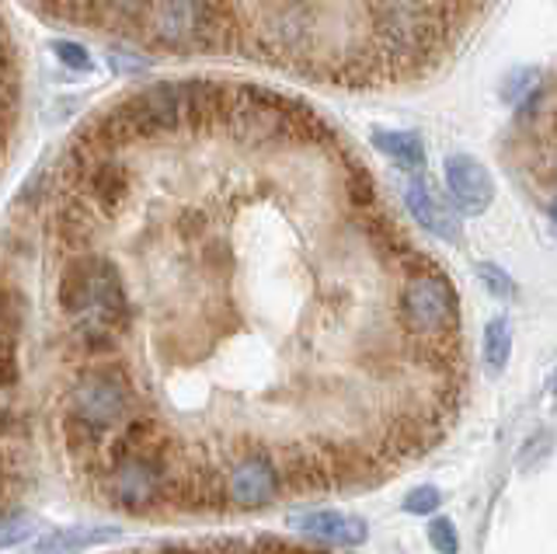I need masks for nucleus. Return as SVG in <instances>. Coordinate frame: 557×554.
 Returning a JSON list of instances; mask_svg holds the SVG:
<instances>
[{
    "mask_svg": "<svg viewBox=\"0 0 557 554\" xmlns=\"http://www.w3.org/2000/svg\"><path fill=\"white\" fill-rule=\"evenodd\" d=\"M182 475L171 460L168 432L150 419L129 422L109 450L104 495L126 513H153L164 502H178Z\"/></svg>",
    "mask_w": 557,
    "mask_h": 554,
    "instance_id": "f257e3e1",
    "label": "nucleus"
},
{
    "mask_svg": "<svg viewBox=\"0 0 557 554\" xmlns=\"http://www.w3.org/2000/svg\"><path fill=\"white\" fill-rule=\"evenodd\" d=\"M60 310L74 324V335L87 353L112 349L115 332L129 321L126 286L115 262L101 255H74L60 272Z\"/></svg>",
    "mask_w": 557,
    "mask_h": 554,
    "instance_id": "f03ea898",
    "label": "nucleus"
},
{
    "mask_svg": "<svg viewBox=\"0 0 557 554\" xmlns=\"http://www.w3.org/2000/svg\"><path fill=\"white\" fill-rule=\"evenodd\" d=\"M144 36L171 53H216L234 46L237 22L226 0H153Z\"/></svg>",
    "mask_w": 557,
    "mask_h": 554,
    "instance_id": "7ed1b4c3",
    "label": "nucleus"
},
{
    "mask_svg": "<svg viewBox=\"0 0 557 554\" xmlns=\"http://www.w3.org/2000/svg\"><path fill=\"white\" fill-rule=\"evenodd\" d=\"M133 384L119 367L84 370L66 394V436L74 450H91L104 432L122 426L133 411Z\"/></svg>",
    "mask_w": 557,
    "mask_h": 554,
    "instance_id": "20e7f679",
    "label": "nucleus"
},
{
    "mask_svg": "<svg viewBox=\"0 0 557 554\" xmlns=\"http://www.w3.org/2000/svg\"><path fill=\"white\" fill-rule=\"evenodd\" d=\"M226 130L234 140L265 147V144H283L307 136V126H318V119L307 112V106H286L283 98L261 88H231V101H226Z\"/></svg>",
    "mask_w": 557,
    "mask_h": 554,
    "instance_id": "39448f33",
    "label": "nucleus"
},
{
    "mask_svg": "<svg viewBox=\"0 0 557 554\" xmlns=\"http://www.w3.org/2000/svg\"><path fill=\"white\" fill-rule=\"evenodd\" d=\"M380 53L397 66L414 63L440 42V11L429 0H370Z\"/></svg>",
    "mask_w": 557,
    "mask_h": 554,
    "instance_id": "423d86ee",
    "label": "nucleus"
},
{
    "mask_svg": "<svg viewBox=\"0 0 557 554\" xmlns=\"http://www.w3.org/2000/svg\"><path fill=\"white\" fill-rule=\"evenodd\" d=\"M397 310L408 332L425 342L449 338L453 328H457V293H453L446 275L435 272L411 275L405 290H400Z\"/></svg>",
    "mask_w": 557,
    "mask_h": 554,
    "instance_id": "0eeeda50",
    "label": "nucleus"
},
{
    "mask_svg": "<svg viewBox=\"0 0 557 554\" xmlns=\"http://www.w3.org/2000/svg\"><path fill=\"white\" fill-rule=\"evenodd\" d=\"M278 467L265 450H251L226 471V502L237 509H261L278 495Z\"/></svg>",
    "mask_w": 557,
    "mask_h": 554,
    "instance_id": "6e6552de",
    "label": "nucleus"
},
{
    "mask_svg": "<svg viewBox=\"0 0 557 554\" xmlns=\"http://www.w3.org/2000/svg\"><path fill=\"white\" fill-rule=\"evenodd\" d=\"M446 188L453 202L470 217L484 213L495 199L492 175H487V168L478 158H470V153H453L446 161Z\"/></svg>",
    "mask_w": 557,
    "mask_h": 554,
    "instance_id": "1a4fd4ad",
    "label": "nucleus"
},
{
    "mask_svg": "<svg viewBox=\"0 0 557 554\" xmlns=\"http://www.w3.org/2000/svg\"><path fill=\"white\" fill-rule=\"evenodd\" d=\"M289 530L310 537V541L321 544H335V547H352L362 544L366 524L359 516H348L338 509H310V513H293L289 516Z\"/></svg>",
    "mask_w": 557,
    "mask_h": 554,
    "instance_id": "9d476101",
    "label": "nucleus"
},
{
    "mask_svg": "<svg viewBox=\"0 0 557 554\" xmlns=\"http://www.w3.org/2000/svg\"><path fill=\"white\" fill-rule=\"evenodd\" d=\"M405 202H408V210H411V217H414L418 227H425L429 234L443 237V241H457V237H460V223H457V217H453L449 206L432 193V185H429V182L414 178V182L405 188Z\"/></svg>",
    "mask_w": 557,
    "mask_h": 554,
    "instance_id": "9b49d317",
    "label": "nucleus"
},
{
    "mask_svg": "<svg viewBox=\"0 0 557 554\" xmlns=\"http://www.w3.org/2000/svg\"><path fill=\"white\" fill-rule=\"evenodd\" d=\"M52 223H57V237L63 241V245L81 251V255L87 248V241L95 237V210L81 193L70 196L66 202H60L57 220H52Z\"/></svg>",
    "mask_w": 557,
    "mask_h": 554,
    "instance_id": "f8f14e48",
    "label": "nucleus"
},
{
    "mask_svg": "<svg viewBox=\"0 0 557 554\" xmlns=\"http://www.w3.org/2000/svg\"><path fill=\"white\" fill-rule=\"evenodd\" d=\"M115 533L119 530L112 527H70V530H57L42 537V541L32 547V554H81L101 541H112Z\"/></svg>",
    "mask_w": 557,
    "mask_h": 554,
    "instance_id": "ddd939ff",
    "label": "nucleus"
},
{
    "mask_svg": "<svg viewBox=\"0 0 557 554\" xmlns=\"http://www.w3.org/2000/svg\"><path fill=\"white\" fill-rule=\"evenodd\" d=\"M373 147L380 153L408 171H422L425 168V144L418 133H400V130H373Z\"/></svg>",
    "mask_w": 557,
    "mask_h": 554,
    "instance_id": "4468645a",
    "label": "nucleus"
},
{
    "mask_svg": "<svg viewBox=\"0 0 557 554\" xmlns=\"http://www.w3.org/2000/svg\"><path fill=\"white\" fill-rule=\"evenodd\" d=\"M512 356V324L509 318H495L484 328V362L492 370H505V362Z\"/></svg>",
    "mask_w": 557,
    "mask_h": 554,
    "instance_id": "2eb2a0df",
    "label": "nucleus"
},
{
    "mask_svg": "<svg viewBox=\"0 0 557 554\" xmlns=\"http://www.w3.org/2000/svg\"><path fill=\"white\" fill-rule=\"evenodd\" d=\"M540 88V71L536 66H530V71H516L509 74V81H505V88H502V98L505 101H516V106L527 109V95Z\"/></svg>",
    "mask_w": 557,
    "mask_h": 554,
    "instance_id": "dca6fc26",
    "label": "nucleus"
},
{
    "mask_svg": "<svg viewBox=\"0 0 557 554\" xmlns=\"http://www.w3.org/2000/svg\"><path fill=\"white\" fill-rule=\"evenodd\" d=\"M429 541H432V547L440 551V554H457V551H460L457 527H453V519H446V516L432 519V527H429Z\"/></svg>",
    "mask_w": 557,
    "mask_h": 554,
    "instance_id": "f3484780",
    "label": "nucleus"
},
{
    "mask_svg": "<svg viewBox=\"0 0 557 554\" xmlns=\"http://www.w3.org/2000/svg\"><path fill=\"white\" fill-rule=\"evenodd\" d=\"M478 275L484 280V286H487V293H495V297H502V300H509V297H516V283L509 280V272H502L498 266H478Z\"/></svg>",
    "mask_w": 557,
    "mask_h": 554,
    "instance_id": "a211bd4d",
    "label": "nucleus"
},
{
    "mask_svg": "<svg viewBox=\"0 0 557 554\" xmlns=\"http://www.w3.org/2000/svg\"><path fill=\"white\" fill-rule=\"evenodd\" d=\"M52 53H57V60L63 63V66H70V71H91V57H87V49L84 46H77V42H52Z\"/></svg>",
    "mask_w": 557,
    "mask_h": 554,
    "instance_id": "6ab92c4d",
    "label": "nucleus"
},
{
    "mask_svg": "<svg viewBox=\"0 0 557 554\" xmlns=\"http://www.w3.org/2000/svg\"><path fill=\"white\" fill-rule=\"evenodd\" d=\"M435 506H440V489H432V484H418V489L405 498V509L414 516L435 513Z\"/></svg>",
    "mask_w": 557,
    "mask_h": 554,
    "instance_id": "aec40b11",
    "label": "nucleus"
},
{
    "mask_svg": "<svg viewBox=\"0 0 557 554\" xmlns=\"http://www.w3.org/2000/svg\"><path fill=\"white\" fill-rule=\"evenodd\" d=\"M348 199L352 202H359V206H370L373 202V182H370V175H366L362 168H352L348 171Z\"/></svg>",
    "mask_w": 557,
    "mask_h": 554,
    "instance_id": "412c9836",
    "label": "nucleus"
},
{
    "mask_svg": "<svg viewBox=\"0 0 557 554\" xmlns=\"http://www.w3.org/2000/svg\"><path fill=\"white\" fill-rule=\"evenodd\" d=\"M109 63H112V71H119V74H144V71H150V60L136 57V53H122V49L109 53Z\"/></svg>",
    "mask_w": 557,
    "mask_h": 554,
    "instance_id": "4be33fe9",
    "label": "nucleus"
},
{
    "mask_svg": "<svg viewBox=\"0 0 557 554\" xmlns=\"http://www.w3.org/2000/svg\"><path fill=\"white\" fill-rule=\"evenodd\" d=\"M28 530H32V516H25V513H8V519H4V544L11 547L17 541H25Z\"/></svg>",
    "mask_w": 557,
    "mask_h": 554,
    "instance_id": "5701e85b",
    "label": "nucleus"
},
{
    "mask_svg": "<svg viewBox=\"0 0 557 554\" xmlns=\"http://www.w3.org/2000/svg\"><path fill=\"white\" fill-rule=\"evenodd\" d=\"M209 554H258V551H251V547H240V544H220V547H213Z\"/></svg>",
    "mask_w": 557,
    "mask_h": 554,
    "instance_id": "b1692460",
    "label": "nucleus"
},
{
    "mask_svg": "<svg viewBox=\"0 0 557 554\" xmlns=\"http://www.w3.org/2000/svg\"><path fill=\"white\" fill-rule=\"evenodd\" d=\"M161 554H191V551L188 547H164Z\"/></svg>",
    "mask_w": 557,
    "mask_h": 554,
    "instance_id": "393cba45",
    "label": "nucleus"
},
{
    "mask_svg": "<svg viewBox=\"0 0 557 554\" xmlns=\"http://www.w3.org/2000/svg\"><path fill=\"white\" fill-rule=\"evenodd\" d=\"M550 223L557 227V199H554V206H550Z\"/></svg>",
    "mask_w": 557,
    "mask_h": 554,
    "instance_id": "a878e982",
    "label": "nucleus"
},
{
    "mask_svg": "<svg viewBox=\"0 0 557 554\" xmlns=\"http://www.w3.org/2000/svg\"><path fill=\"white\" fill-rule=\"evenodd\" d=\"M550 391H554V394H557V373H554V377H550Z\"/></svg>",
    "mask_w": 557,
    "mask_h": 554,
    "instance_id": "bb28decb",
    "label": "nucleus"
},
{
    "mask_svg": "<svg viewBox=\"0 0 557 554\" xmlns=\"http://www.w3.org/2000/svg\"><path fill=\"white\" fill-rule=\"evenodd\" d=\"M286 554H300V551H286Z\"/></svg>",
    "mask_w": 557,
    "mask_h": 554,
    "instance_id": "cd10ccee",
    "label": "nucleus"
}]
</instances>
